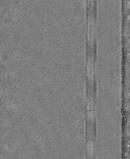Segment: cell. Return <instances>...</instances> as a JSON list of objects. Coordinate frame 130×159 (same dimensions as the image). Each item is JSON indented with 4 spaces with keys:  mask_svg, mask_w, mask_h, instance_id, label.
<instances>
[{
    "mask_svg": "<svg viewBox=\"0 0 130 159\" xmlns=\"http://www.w3.org/2000/svg\"><path fill=\"white\" fill-rule=\"evenodd\" d=\"M93 56H89L88 60V78L91 81V84H93Z\"/></svg>",
    "mask_w": 130,
    "mask_h": 159,
    "instance_id": "7a4b0ae2",
    "label": "cell"
},
{
    "mask_svg": "<svg viewBox=\"0 0 130 159\" xmlns=\"http://www.w3.org/2000/svg\"><path fill=\"white\" fill-rule=\"evenodd\" d=\"M94 18L93 14L89 16L88 20V39L89 41L91 43V45H93V30H94Z\"/></svg>",
    "mask_w": 130,
    "mask_h": 159,
    "instance_id": "6da1fadb",
    "label": "cell"
},
{
    "mask_svg": "<svg viewBox=\"0 0 130 159\" xmlns=\"http://www.w3.org/2000/svg\"><path fill=\"white\" fill-rule=\"evenodd\" d=\"M93 97L91 94L88 95V116L91 118V120H93Z\"/></svg>",
    "mask_w": 130,
    "mask_h": 159,
    "instance_id": "3957f363",
    "label": "cell"
}]
</instances>
